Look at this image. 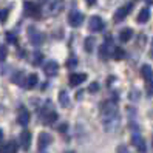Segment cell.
Returning a JSON list of instances; mask_svg holds the SVG:
<instances>
[{
  "label": "cell",
  "mask_w": 153,
  "mask_h": 153,
  "mask_svg": "<svg viewBox=\"0 0 153 153\" xmlns=\"http://www.w3.org/2000/svg\"><path fill=\"white\" fill-rule=\"evenodd\" d=\"M119 121H121V119H119L118 111L108 113V114H104V118H102V125H104V128L108 131V133H113L114 130H118Z\"/></svg>",
  "instance_id": "1"
},
{
  "label": "cell",
  "mask_w": 153,
  "mask_h": 153,
  "mask_svg": "<svg viewBox=\"0 0 153 153\" xmlns=\"http://www.w3.org/2000/svg\"><path fill=\"white\" fill-rule=\"evenodd\" d=\"M57 113L51 108V105H50V102H47V105L43 107V110H42V113H40V119H42V122L43 124H47V125H53L56 121H57Z\"/></svg>",
  "instance_id": "2"
},
{
  "label": "cell",
  "mask_w": 153,
  "mask_h": 153,
  "mask_svg": "<svg viewBox=\"0 0 153 153\" xmlns=\"http://www.w3.org/2000/svg\"><path fill=\"white\" fill-rule=\"evenodd\" d=\"M131 10H133V3H131V2L127 3V5H124V6H121L119 10H116V13H114V16H113V20H114L116 23L122 22L125 17L131 13Z\"/></svg>",
  "instance_id": "3"
},
{
  "label": "cell",
  "mask_w": 153,
  "mask_h": 153,
  "mask_svg": "<svg viewBox=\"0 0 153 153\" xmlns=\"http://www.w3.org/2000/svg\"><path fill=\"white\" fill-rule=\"evenodd\" d=\"M23 10H25V14L30 16V17H39L40 16V8L37 3L34 2H25L23 3Z\"/></svg>",
  "instance_id": "4"
},
{
  "label": "cell",
  "mask_w": 153,
  "mask_h": 153,
  "mask_svg": "<svg viewBox=\"0 0 153 153\" xmlns=\"http://www.w3.org/2000/svg\"><path fill=\"white\" fill-rule=\"evenodd\" d=\"M65 10V2L64 0H54L50 6H48V16H59L62 11Z\"/></svg>",
  "instance_id": "5"
},
{
  "label": "cell",
  "mask_w": 153,
  "mask_h": 153,
  "mask_svg": "<svg viewBox=\"0 0 153 153\" xmlns=\"http://www.w3.org/2000/svg\"><path fill=\"white\" fill-rule=\"evenodd\" d=\"M68 22L73 28H77V26H80L84 22V14L79 13V11H71L70 16H68Z\"/></svg>",
  "instance_id": "6"
},
{
  "label": "cell",
  "mask_w": 153,
  "mask_h": 153,
  "mask_svg": "<svg viewBox=\"0 0 153 153\" xmlns=\"http://www.w3.org/2000/svg\"><path fill=\"white\" fill-rule=\"evenodd\" d=\"M17 122H19L22 127H26L30 124V111L25 108V107H20L19 113H17Z\"/></svg>",
  "instance_id": "7"
},
{
  "label": "cell",
  "mask_w": 153,
  "mask_h": 153,
  "mask_svg": "<svg viewBox=\"0 0 153 153\" xmlns=\"http://www.w3.org/2000/svg\"><path fill=\"white\" fill-rule=\"evenodd\" d=\"M88 28H90V31H93V33L101 31V30L104 28V22H102V19H101L99 16H93L91 19H90Z\"/></svg>",
  "instance_id": "8"
},
{
  "label": "cell",
  "mask_w": 153,
  "mask_h": 153,
  "mask_svg": "<svg viewBox=\"0 0 153 153\" xmlns=\"http://www.w3.org/2000/svg\"><path fill=\"white\" fill-rule=\"evenodd\" d=\"M131 144H133L134 147H136V150H138L139 153H144V152H146V141H144V138L141 136V134L134 133L133 136H131Z\"/></svg>",
  "instance_id": "9"
},
{
  "label": "cell",
  "mask_w": 153,
  "mask_h": 153,
  "mask_svg": "<svg viewBox=\"0 0 153 153\" xmlns=\"http://www.w3.org/2000/svg\"><path fill=\"white\" fill-rule=\"evenodd\" d=\"M28 39H30V42L31 43H34V45H40L42 43V40H43V37H42V34L34 28V26H31V28L28 30Z\"/></svg>",
  "instance_id": "10"
},
{
  "label": "cell",
  "mask_w": 153,
  "mask_h": 153,
  "mask_svg": "<svg viewBox=\"0 0 153 153\" xmlns=\"http://www.w3.org/2000/svg\"><path fill=\"white\" fill-rule=\"evenodd\" d=\"M85 80H87V74L85 73H73L70 76V85L71 87H77L82 82H85Z\"/></svg>",
  "instance_id": "11"
},
{
  "label": "cell",
  "mask_w": 153,
  "mask_h": 153,
  "mask_svg": "<svg viewBox=\"0 0 153 153\" xmlns=\"http://www.w3.org/2000/svg\"><path fill=\"white\" fill-rule=\"evenodd\" d=\"M30 144H31V133L28 130H23L20 133V146L23 150H30Z\"/></svg>",
  "instance_id": "12"
},
{
  "label": "cell",
  "mask_w": 153,
  "mask_h": 153,
  "mask_svg": "<svg viewBox=\"0 0 153 153\" xmlns=\"http://www.w3.org/2000/svg\"><path fill=\"white\" fill-rule=\"evenodd\" d=\"M51 141H53V138H51V134L50 133H40L39 134V149L40 150H43V149H47L50 144H51Z\"/></svg>",
  "instance_id": "13"
},
{
  "label": "cell",
  "mask_w": 153,
  "mask_h": 153,
  "mask_svg": "<svg viewBox=\"0 0 153 153\" xmlns=\"http://www.w3.org/2000/svg\"><path fill=\"white\" fill-rule=\"evenodd\" d=\"M57 71H59V65L56 64L54 60H51V62H48V64L45 65V73H47V76H56Z\"/></svg>",
  "instance_id": "14"
},
{
  "label": "cell",
  "mask_w": 153,
  "mask_h": 153,
  "mask_svg": "<svg viewBox=\"0 0 153 153\" xmlns=\"http://www.w3.org/2000/svg\"><path fill=\"white\" fill-rule=\"evenodd\" d=\"M141 76L144 77L149 82V80H152L153 79V70H152V67L150 65H142L141 67Z\"/></svg>",
  "instance_id": "15"
},
{
  "label": "cell",
  "mask_w": 153,
  "mask_h": 153,
  "mask_svg": "<svg viewBox=\"0 0 153 153\" xmlns=\"http://www.w3.org/2000/svg\"><path fill=\"white\" fill-rule=\"evenodd\" d=\"M0 153H17V144L14 141L6 142L5 146L0 149Z\"/></svg>",
  "instance_id": "16"
},
{
  "label": "cell",
  "mask_w": 153,
  "mask_h": 153,
  "mask_svg": "<svg viewBox=\"0 0 153 153\" xmlns=\"http://www.w3.org/2000/svg\"><path fill=\"white\" fill-rule=\"evenodd\" d=\"M149 19H150V10L149 8H142L141 13L138 14V19H136L138 23H147Z\"/></svg>",
  "instance_id": "17"
},
{
  "label": "cell",
  "mask_w": 153,
  "mask_h": 153,
  "mask_svg": "<svg viewBox=\"0 0 153 153\" xmlns=\"http://www.w3.org/2000/svg\"><path fill=\"white\" fill-rule=\"evenodd\" d=\"M37 82H39V77H37V74H30L28 77H26V84H25V88H28V90H33L36 85H37Z\"/></svg>",
  "instance_id": "18"
},
{
  "label": "cell",
  "mask_w": 153,
  "mask_h": 153,
  "mask_svg": "<svg viewBox=\"0 0 153 153\" xmlns=\"http://www.w3.org/2000/svg\"><path fill=\"white\" fill-rule=\"evenodd\" d=\"M110 48H111V45H110V37H108V42L104 43L101 47V51H99V56H101L102 60H105L107 57L110 56Z\"/></svg>",
  "instance_id": "19"
},
{
  "label": "cell",
  "mask_w": 153,
  "mask_h": 153,
  "mask_svg": "<svg viewBox=\"0 0 153 153\" xmlns=\"http://www.w3.org/2000/svg\"><path fill=\"white\" fill-rule=\"evenodd\" d=\"M131 37H133V30H131V28H124V30H121V33H119L121 42H128Z\"/></svg>",
  "instance_id": "20"
},
{
  "label": "cell",
  "mask_w": 153,
  "mask_h": 153,
  "mask_svg": "<svg viewBox=\"0 0 153 153\" xmlns=\"http://www.w3.org/2000/svg\"><path fill=\"white\" fill-rule=\"evenodd\" d=\"M13 82L17 84V85H23L26 84V79H25V74H23V71H17V73L13 76Z\"/></svg>",
  "instance_id": "21"
},
{
  "label": "cell",
  "mask_w": 153,
  "mask_h": 153,
  "mask_svg": "<svg viewBox=\"0 0 153 153\" xmlns=\"http://www.w3.org/2000/svg\"><path fill=\"white\" fill-rule=\"evenodd\" d=\"M111 56H113L114 60H122V59L125 57V51H124V48H121V47H114Z\"/></svg>",
  "instance_id": "22"
},
{
  "label": "cell",
  "mask_w": 153,
  "mask_h": 153,
  "mask_svg": "<svg viewBox=\"0 0 153 153\" xmlns=\"http://www.w3.org/2000/svg\"><path fill=\"white\" fill-rule=\"evenodd\" d=\"M94 43H96L94 37H87V39H85V51L91 53V51L94 50Z\"/></svg>",
  "instance_id": "23"
},
{
  "label": "cell",
  "mask_w": 153,
  "mask_h": 153,
  "mask_svg": "<svg viewBox=\"0 0 153 153\" xmlns=\"http://www.w3.org/2000/svg\"><path fill=\"white\" fill-rule=\"evenodd\" d=\"M59 102H60L62 107H67V105L70 104V99H68L67 91H60V93H59Z\"/></svg>",
  "instance_id": "24"
},
{
  "label": "cell",
  "mask_w": 153,
  "mask_h": 153,
  "mask_svg": "<svg viewBox=\"0 0 153 153\" xmlns=\"http://www.w3.org/2000/svg\"><path fill=\"white\" fill-rule=\"evenodd\" d=\"M42 60H43V56H42V53H39V51H36L34 54H33V65H40L42 64Z\"/></svg>",
  "instance_id": "25"
},
{
  "label": "cell",
  "mask_w": 153,
  "mask_h": 153,
  "mask_svg": "<svg viewBox=\"0 0 153 153\" xmlns=\"http://www.w3.org/2000/svg\"><path fill=\"white\" fill-rule=\"evenodd\" d=\"M6 56H8L6 47H5V45H0V62H3V60L6 59Z\"/></svg>",
  "instance_id": "26"
},
{
  "label": "cell",
  "mask_w": 153,
  "mask_h": 153,
  "mask_svg": "<svg viewBox=\"0 0 153 153\" xmlns=\"http://www.w3.org/2000/svg\"><path fill=\"white\" fill-rule=\"evenodd\" d=\"M88 91H91V93H96V91H99V84H97V82H93L91 85L88 87Z\"/></svg>",
  "instance_id": "27"
},
{
  "label": "cell",
  "mask_w": 153,
  "mask_h": 153,
  "mask_svg": "<svg viewBox=\"0 0 153 153\" xmlns=\"http://www.w3.org/2000/svg\"><path fill=\"white\" fill-rule=\"evenodd\" d=\"M8 17V10H0V22H5Z\"/></svg>",
  "instance_id": "28"
},
{
  "label": "cell",
  "mask_w": 153,
  "mask_h": 153,
  "mask_svg": "<svg viewBox=\"0 0 153 153\" xmlns=\"http://www.w3.org/2000/svg\"><path fill=\"white\" fill-rule=\"evenodd\" d=\"M6 39H8V42H11V43H17V39L14 37L13 33H6Z\"/></svg>",
  "instance_id": "29"
},
{
  "label": "cell",
  "mask_w": 153,
  "mask_h": 153,
  "mask_svg": "<svg viewBox=\"0 0 153 153\" xmlns=\"http://www.w3.org/2000/svg\"><path fill=\"white\" fill-rule=\"evenodd\" d=\"M76 65V59H74V56H71L70 59H68V62H67V67L68 68H73Z\"/></svg>",
  "instance_id": "30"
},
{
  "label": "cell",
  "mask_w": 153,
  "mask_h": 153,
  "mask_svg": "<svg viewBox=\"0 0 153 153\" xmlns=\"http://www.w3.org/2000/svg\"><path fill=\"white\" fill-rule=\"evenodd\" d=\"M147 91H149V94H153V79L149 80V84H147Z\"/></svg>",
  "instance_id": "31"
},
{
  "label": "cell",
  "mask_w": 153,
  "mask_h": 153,
  "mask_svg": "<svg viewBox=\"0 0 153 153\" xmlns=\"http://www.w3.org/2000/svg\"><path fill=\"white\" fill-rule=\"evenodd\" d=\"M118 153H128V150H127V149H125L124 146H121V147L118 149Z\"/></svg>",
  "instance_id": "32"
},
{
  "label": "cell",
  "mask_w": 153,
  "mask_h": 153,
  "mask_svg": "<svg viewBox=\"0 0 153 153\" xmlns=\"http://www.w3.org/2000/svg\"><path fill=\"white\" fill-rule=\"evenodd\" d=\"M67 130V124H64V125H60V127H59V131H62V133H64Z\"/></svg>",
  "instance_id": "33"
},
{
  "label": "cell",
  "mask_w": 153,
  "mask_h": 153,
  "mask_svg": "<svg viewBox=\"0 0 153 153\" xmlns=\"http://www.w3.org/2000/svg\"><path fill=\"white\" fill-rule=\"evenodd\" d=\"M85 2H87V5H88V6H91V5H94V3H96V0H85Z\"/></svg>",
  "instance_id": "34"
},
{
  "label": "cell",
  "mask_w": 153,
  "mask_h": 153,
  "mask_svg": "<svg viewBox=\"0 0 153 153\" xmlns=\"http://www.w3.org/2000/svg\"><path fill=\"white\" fill-rule=\"evenodd\" d=\"M2 139H3V131L0 130V142H2Z\"/></svg>",
  "instance_id": "35"
},
{
  "label": "cell",
  "mask_w": 153,
  "mask_h": 153,
  "mask_svg": "<svg viewBox=\"0 0 153 153\" xmlns=\"http://www.w3.org/2000/svg\"><path fill=\"white\" fill-rule=\"evenodd\" d=\"M67 153H73V152H67Z\"/></svg>",
  "instance_id": "36"
}]
</instances>
